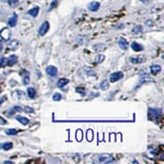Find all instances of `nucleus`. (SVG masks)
Wrapping results in <instances>:
<instances>
[{"mask_svg":"<svg viewBox=\"0 0 164 164\" xmlns=\"http://www.w3.org/2000/svg\"><path fill=\"white\" fill-rule=\"evenodd\" d=\"M123 77H124L123 72H115V73H112V74H110V82H117V81L121 80Z\"/></svg>","mask_w":164,"mask_h":164,"instance_id":"4","label":"nucleus"},{"mask_svg":"<svg viewBox=\"0 0 164 164\" xmlns=\"http://www.w3.org/2000/svg\"><path fill=\"white\" fill-rule=\"evenodd\" d=\"M1 50H2V44L0 43V52H1Z\"/></svg>","mask_w":164,"mask_h":164,"instance_id":"39","label":"nucleus"},{"mask_svg":"<svg viewBox=\"0 0 164 164\" xmlns=\"http://www.w3.org/2000/svg\"><path fill=\"white\" fill-rule=\"evenodd\" d=\"M150 71H151V73L153 75H156L161 71V67L159 65H152L151 67H150Z\"/></svg>","mask_w":164,"mask_h":164,"instance_id":"15","label":"nucleus"},{"mask_svg":"<svg viewBox=\"0 0 164 164\" xmlns=\"http://www.w3.org/2000/svg\"><path fill=\"white\" fill-rule=\"evenodd\" d=\"M68 83H69V79L61 78L58 82H57V86H58L59 88H62V87H64L65 85H67Z\"/></svg>","mask_w":164,"mask_h":164,"instance_id":"14","label":"nucleus"},{"mask_svg":"<svg viewBox=\"0 0 164 164\" xmlns=\"http://www.w3.org/2000/svg\"><path fill=\"white\" fill-rule=\"evenodd\" d=\"M20 46V42H18L17 40H13V41L10 42L9 44H8V49L9 50H16V49H18V47Z\"/></svg>","mask_w":164,"mask_h":164,"instance_id":"7","label":"nucleus"},{"mask_svg":"<svg viewBox=\"0 0 164 164\" xmlns=\"http://www.w3.org/2000/svg\"><path fill=\"white\" fill-rule=\"evenodd\" d=\"M161 117V112L160 110H149V119L156 122V119H160Z\"/></svg>","mask_w":164,"mask_h":164,"instance_id":"2","label":"nucleus"},{"mask_svg":"<svg viewBox=\"0 0 164 164\" xmlns=\"http://www.w3.org/2000/svg\"><path fill=\"white\" fill-rule=\"evenodd\" d=\"M39 11H40V8H39V7H34V8H32L30 10H28V13L30 15H32V16L35 17L37 14H39Z\"/></svg>","mask_w":164,"mask_h":164,"instance_id":"18","label":"nucleus"},{"mask_svg":"<svg viewBox=\"0 0 164 164\" xmlns=\"http://www.w3.org/2000/svg\"><path fill=\"white\" fill-rule=\"evenodd\" d=\"M16 119L19 122V123H21L23 125H28V123H30V119H26V117H20V116H17L16 117Z\"/></svg>","mask_w":164,"mask_h":164,"instance_id":"16","label":"nucleus"},{"mask_svg":"<svg viewBox=\"0 0 164 164\" xmlns=\"http://www.w3.org/2000/svg\"><path fill=\"white\" fill-rule=\"evenodd\" d=\"M103 60H105V56L100 54V55H98L96 58H95V62H96V63H101Z\"/></svg>","mask_w":164,"mask_h":164,"instance_id":"28","label":"nucleus"},{"mask_svg":"<svg viewBox=\"0 0 164 164\" xmlns=\"http://www.w3.org/2000/svg\"><path fill=\"white\" fill-rule=\"evenodd\" d=\"M140 1H143L144 3H147V2H148V0H140Z\"/></svg>","mask_w":164,"mask_h":164,"instance_id":"38","label":"nucleus"},{"mask_svg":"<svg viewBox=\"0 0 164 164\" xmlns=\"http://www.w3.org/2000/svg\"><path fill=\"white\" fill-rule=\"evenodd\" d=\"M12 147H13V144L11 143V142H5V143H2L1 145H0V148L3 149V150H5V151L10 150Z\"/></svg>","mask_w":164,"mask_h":164,"instance_id":"11","label":"nucleus"},{"mask_svg":"<svg viewBox=\"0 0 164 164\" xmlns=\"http://www.w3.org/2000/svg\"><path fill=\"white\" fill-rule=\"evenodd\" d=\"M0 124H2V125H5V124H6V121L1 117H0Z\"/></svg>","mask_w":164,"mask_h":164,"instance_id":"34","label":"nucleus"},{"mask_svg":"<svg viewBox=\"0 0 164 164\" xmlns=\"http://www.w3.org/2000/svg\"><path fill=\"white\" fill-rule=\"evenodd\" d=\"M119 47L121 49H123V50H127V49H128L127 40L124 39V37H121V39L119 40Z\"/></svg>","mask_w":164,"mask_h":164,"instance_id":"9","label":"nucleus"},{"mask_svg":"<svg viewBox=\"0 0 164 164\" xmlns=\"http://www.w3.org/2000/svg\"><path fill=\"white\" fill-rule=\"evenodd\" d=\"M4 163H6V164H9V163H13V162H11V161H5V162Z\"/></svg>","mask_w":164,"mask_h":164,"instance_id":"37","label":"nucleus"},{"mask_svg":"<svg viewBox=\"0 0 164 164\" xmlns=\"http://www.w3.org/2000/svg\"><path fill=\"white\" fill-rule=\"evenodd\" d=\"M49 28H50V24H49L48 21H45V23H43L41 26H40L39 28V34L40 35H45L47 34V32L49 30Z\"/></svg>","mask_w":164,"mask_h":164,"instance_id":"5","label":"nucleus"},{"mask_svg":"<svg viewBox=\"0 0 164 164\" xmlns=\"http://www.w3.org/2000/svg\"><path fill=\"white\" fill-rule=\"evenodd\" d=\"M16 23H17V15L14 13V14L12 15V17H10L9 20H8V25L13 28V26L16 25Z\"/></svg>","mask_w":164,"mask_h":164,"instance_id":"12","label":"nucleus"},{"mask_svg":"<svg viewBox=\"0 0 164 164\" xmlns=\"http://www.w3.org/2000/svg\"><path fill=\"white\" fill-rule=\"evenodd\" d=\"M86 137H87V140L89 142L92 141V139H93V131L92 130H88L87 133H86Z\"/></svg>","mask_w":164,"mask_h":164,"instance_id":"22","label":"nucleus"},{"mask_svg":"<svg viewBox=\"0 0 164 164\" xmlns=\"http://www.w3.org/2000/svg\"><path fill=\"white\" fill-rule=\"evenodd\" d=\"M10 35H11V33H10V30L7 28H4L0 30V37L4 40V41H8L10 39Z\"/></svg>","mask_w":164,"mask_h":164,"instance_id":"3","label":"nucleus"},{"mask_svg":"<svg viewBox=\"0 0 164 164\" xmlns=\"http://www.w3.org/2000/svg\"><path fill=\"white\" fill-rule=\"evenodd\" d=\"M28 97H30V98H35V94H37L35 89V88H33V87H28Z\"/></svg>","mask_w":164,"mask_h":164,"instance_id":"17","label":"nucleus"},{"mask_svg":"<svg viewBox=\"0 0 164 164\" xmlns=\"http://www.w3.org/2000/svg\"><path fill=\"white\" fill-rule=\"evenodd\" d=\"M6 135H9V136H14V135L17 134V130L15 129H7L5 131Z\"/></svg>","mask_w":164,"mask_h":164,"instance_id":"23","label":"nucleus"},{"mask_svg":"<svg viewBox=\"0 0 164 164\" xmlns=\"http://www.w3.org/2000/svg\"><path fill=\"white\" fill-rule=\"evenodd\" d=\"M17 62V57L15 55H11L9 58H7V65L8 66H13L14 64H16Z\"/></svg>","mask_w":164,"mask_h":164,"instance_id":"13","label":"nucleus"},{"mask_svg":"<svg viewBox=\"0 0 164 164\" xmlns=\"http://www.w3.org/2000/svg\"><path fill=\"white\" fill-rule=\"evenodd\" d=\"M53 99H54L55 101H59L62 99V95L60 93H55L54 96H53Z\"/></svg>","mask_w":164,"mask_h":164,"instance_id":"30","label":"nucleus"},{"mask_svg":"<svg viewBox=\"0 0 164 164\" xmlns=\"http://www.w3.org/2000/svg\"><path fill=\"white\" fill-rule=\"evenodd\" d=\"M2 1H3V2H6V3H9L10 0H2Z\"/></svg>","mask_w":164,"mask_h":164,"instance_id":"36","label":"nucleus"},{"mask_svg":"<svg viewBox=\"0 0 164 164\" xmlns=\"http://www.w3.org/2000/svg\"><path fill=\"white\" fill-rule=\"evenodd\" d=\"M143 32V28H142L141 25H137L134 28V30H133V33H135V34H140V33Z\"/></svg>","mask_w":164,"mask_h":164,"instance_id":"26","label":"nucleus"},{"mask_svg":"<svg viewBox=\"0 0 164 164\" xmlns=\"http://www.w3.org/2000/svg\"><path fill=\"white\" fill-rule=\"evenodd\" d=\"M130 61L132 62L133 64H140V63H143V59H142V58H131Z\"/></svg>","mask_w":164,"mask_h":164,"instance_id":"25","label":"nucleus"},{"mask_svg":"<svg viewBox=\"0 0 164 164\" xmlns=\"http://www.w3.org/2000/svg\"><path fill=\"white\" fill-rule=\"evenodd\" d=\"M23 110H24V112H34V108L30 107V106H25V107L23 108Z\"/></svg>","mask_w":164,"mask_h":164,"instance_id":"32","label":"nucleus"},{"mask_svg":"<svg viewBox=\"0 0 164 164\" xmlns=\"http://www.w3.org/2000/svg\"><path fill=\"white\" fill-rule=\"evenodd\" d=\"M23 83L24 85H28L30 83V75H28V73H26V75L23 78Z\"/></svg>","mask_w":164,"mask_h":164,"instance_id":"27","label":"nucleus"},{"mask_svg":"<svg viewBox=\"0 0 164 164\" xmlns=\"http://www.w3.org/2000/svg\"><path fill=\"white\" fill-rule=\"evenodd\" d=\"M97 162L99 163H110L112 162V156L110 154H101V155H98L97 156Z\"/></svg>","mask_w":164,"mask_h":164,"instance_id":"1","label":"nucleus"},{"mask_svg":"<svg viewBox=\"0 0 164 164\" xmlns=\"http://www.w3.org/2000/svg\"><path fill=\"white\" fill-rule=\"evenodd\" d=\"M76 139L78 141H81V139H82V132H81V130H78L76 132Z\"/></svg>","mask_w":164,"mask_h":164,"instance_id":"31","label":"nucleus"},{"mask_svg":"<svg viewBox=\"0 0 164 164\" xmlns=\"http://www.w3.org/2000/svg\"><path fill=\"white\" fill-rule=\"evenodd\" d=\"M99 6H100L99 2H97V1L90 2V3L88 4V9H89L90 11H97V10L99 9Z\"/></svg>","mask_w":164,"mask_h":164,"instance_id":"6","label":"nucleus"},{"mask_svg":"<svg viewBox=\"0 0 164 164\" xmlns=\"http://www.w3.org/2000/svg\"><path fill=\"white\" fill-rule=\"evenodd\" d=\"M4 100H6V97L5 96H2V97H0V105L3 103V101Z\"/></svg>","mask_w":164,"mask_h":164,"instance_id":"35","label":"nucleus"},{"mask_svg":"<svg viewBox=\"0 0 164 164\" xmlns=\"http://www.w3.org/2000/svg\"><path fill=\"white\" fill-rule=\"evenodd\" d=\"M108 86H110V84H108V81H106V80L102 81V82L100 83V88H101L102 90L108 89Z\"/></svg>","mask_w":164,"mask_h":164,"instance_id":"24","label":"nucleus"},{"mask_svg":"<svg viewBox=\"0 0 164 164\" xmlns=\"http://www.w3.org/2000/svg\"><path fill=\"white\" fill-rule=\"evenodd\" d=\"M5 65H7V59L1 58L0 59V67H4Z\"/></svg>","mask_w":164,"mask_h":164,"instance_id":"29","label":"nucleus"},{"mask_svg":"<svg viewBox=\"0 0 164 164\" xmlns=\"http://www.w3.org/2000/svg\"><path fill=\"white\" fill-rule=\"evenodd\" d=\"M131 48H132L135 52H140V51H142L144 49L143 46L140 45V44H138V43H136V42H133V43L131 44Z\"/></svg>","mask_w":164,"mask_h":164,"instance_id":"10","label":"nucleus"},{"mask_svg":"<svg viewBox=\"0 0 164 164\" xmlns=\"http://www.w3.org/2000/svg\"><path fill=\"white\" fill-rule=\"evenodd\" d=\"M93 49H94V51H96V52H100V51H102L105 49V44H98V45H95Z\"/></svg>","mask_w":164,"mask_h":164,"instance_id":"19","label":"nucleus"},{"mask_svg":"<svg viewBox=\"0 0 164 164\" xmlns=\"http://www.w3.org/2000/svg\"><path fill=\"white\" fill-rule=\"evenodd\" d=\"M46 71H47V73L50 76H56V75L58 74V70H57V68L54 67V66H48Z\"/></svg>","mask_w":164,"mask_h":164,"instance_id":"8","label":"nucleus"},{"mask_svg":"<svg viewBox=\"0 0 164 164\" xmlns=\"http://www.w3.org/2000/svg\"><path fill=\"white\" fill-rule=\"evenodd\" d=\"M23 91H20V90H16V91L13 92V97H15V98H20V97L23 96Z\"/></svg>","mask_w":164,"mask_h":164,"instance_id":"21","label":"nucleus"},{"mask_svg":"<svg viewBox=\"0 0 164 164\" xmlns=\"http://www.w3.org/2000/svg\"><path fill=\"white\" fill-rule=\"evenodd\" d=\"M21 110H23V107H20V106H14V107H12L11 110H10V112H8V115H9V116H12L14 112H21Z\"/></svg>","mask_w":164,"mask_h":164,"instance_id":"20","label":"nucleus"},{"mask_svg":"<svg viewBox=\"0 0 164 164\" xmlns=\"http://www.w3.org/2000/svg\"><path fill=\"white\" fill-rule=\"evenodd\" d=\"M9 4L11 7H14V6H16V4H17V0H11V1H9Z\"/></svg>","mask_w":164,"mask_h":164,"instance_id":"33","label":"nucleus"}]
</instances>
